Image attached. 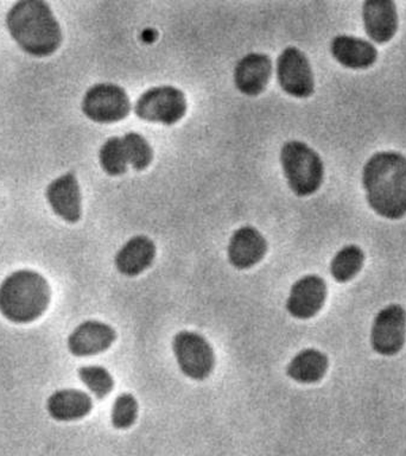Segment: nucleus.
I'll use <instances>...</instances> for the list:
<instances>
[{
  "instance_id": "39448f33",
  "label": "nucleus",
  "mask_w": 406,
  "mask_h": 456,
  "mask_svg": "<svg viewBox=\"0 0 406 456\" xmlns=\"http://www.w3.org/2000/svg\"><path fill=\"white\" fill-rule=\"evenodd\" d=\"M187 112L184 93L173 86H159L142 93L134 106L135 116L164 125L178 123Z\"/></svg>"
},
{
  "instance_id": "4468645a",
  "label": "nucleus",
  "mask_w": 406,
  "mask_h": 456,
  "mask_svg": "<svg viewBox=\"0 0 406 456\" xmlns=\"http://www.w3.org/2000/svg\"><path fill=\"white\" fill-rule=\"evenodd\" d=\"M272 73V62L265 53H252L242 57L234 69V85L239 92L256 96L265 91Z\"/></svg>"
},
{
  "instance_id": "6ab92c4d",
  "label": "nucleus",
  "mask_w": 406,
  "mask_h": 456,
  "mask_svg": "<svg viewBox=\"0 0 406 456\" xmlns=\"http://www.w3.org/2000/svg\"><path fill=\"white\" fill-rule=\"evenodd\" d=\"M328 356L315 348L303 349L288 365L287 374L302 384L317 383L326 376Z\"/></svg>"
},
{
  "instance_id": "ddd939ff",
  "label": "nucleus",
  "mask_w": 406,
  "mask_h": 456,
  "mask_svg": "<svg viewBox=\"0 0 406 456\" xmlns=\"http://www.w3.org/2000/svg\"><path fill=\"white\" fill-rule=\"evenodd\" d=\"M267 252V241L258 230L244 226L235 231L228 245V260L235 269L245 270L262 262Z\"/></svg>"
},
{
  "instance_id": "aec40b11",
  "label": "nucleus",
  "mask_w": 406,
  "mask_h": 456,
  "mask_svg": "<svg viewBox=\"0 0 406 456\" xmlns=\"http://www.w3.org/2000/svg\"><path fill=\"white\" fill-rule=\"evenodd\" d=\"M365 253L356 245L345 246L330 263V273L338 283H347L361 271Z\"/></svg>"
},
{
  "instance_id": "423d86ee",
  "label": "nucleus",
  "mask_w": 406,
  "mask_h": 456,
  "mask_svg": "<svg viewBox=\"0 0 406 456\" xmlns=\"http://www.w3.org/2000/svg\"><path fill=\"white\" fill-rule=\"evenodd\" d=\"M173 349L182 373L191 379L203 380L215 366V354L209 342L195 331L183 330L175 335Z\"/></svg>"
},
{
  "instance_id": "b1692460",
  "label": "nucleus",
  "mask_w": 406,
  "mask_h": 456,
  "mask_svg": "<svg viewBox=\"0 0 406 456\" xmlns=\"http://www.w3.org/2000/svg\"><path fill=\"white\" fill-rule=\"evenodd\" d=\"M138 416V403L131 394H123L114 402L110 420L116 429H127L134 426Z\"/></svg>"
},
{
  "instance_id": "f03ea898",
  "label": "nucleus",
  "mask_w": 406,
  "mask_h": 456,
  "mask_svg": "<svg viewBox=\"0 0 406 456\" xmlns=\"http://www.w3.org/2000/svg\"><path fill=\"white\" fill-rule=\"evenodd\" d=\"M11 37L28 55H53L62 43V30L49 4L42 0H23L14 4L6 14Z\"/></svg>"
},
{
  "instance_id": "0eeeda50",
  "label": "nucleus",
  "mask_w": 406,
  "mask_h": 456,
  "mask_svg": "<svg viewBox=\"0 0 406 456\" xmlns=\"http://www.w3.org/2000/svg\"><path fill=\"white\" fill-rule=\"evenodd\" d=\"M82 112L100 124L117 123L131 110V102L123 87L114 84H98L89 88L82 100Z\"/></svg>"
},
{
  "instance_id": "1a4fd4ad",
  "label": "nucleus",
  "mask_w": 406,
  "mask_h": 456,
  "mask_svg": "<svg viewBox=\"0 0 406 456\" xmlns=\"http://www.w3.org/2000/svg\"><path fill=\"white\" fill-rule=\"evenodd\" d=\"M406 341V312L391 305L380 310L370 330V345L378 354L391 356L401 352Z\"/></svg>"
},
{
  "instance_id": "412c9836",
  "label": "nucleus",
  "mask_w": 406,
  "mask_h": 456,
  "mask_svg": "<svg viewBox=\"0 0 406 456\" xmlns=\"http://www.w3.org/2000/svg\"><path fill=\"white\" fill-rule=\"evenodd\" d=\"M99 162L110 176H119L126 173L128 163L120 137H112L103 142L99 151Z\"/></svg>"
},
{
  "instance_id": "a211bd4d",
  "label": "nucleus",
  "mask_w": 406,
  "mask_h": 456,
  "mask_svg": "<svg viewBox=\"0 0 406 456\" xmlns=\"http://www.w3.org/2000/svg\"><path fill=\"white\" fill-rule=\"evenodd\" d=\"M93 401L85 392L77 388L55 391L46 401V411L59 422L85 419L91 413Z\"/></svg>"
},
{
  "instance_id": "9d476101",
  "label": "nucleus",
  "mask_w": 406,
  "mask_h": 456,
  "mask_svg": "<svg viewBox=\"0 0 406 456\" xmlns=\"http://www.w3.org/2000/svg\"><path fill=\"white\" fill-rule=\"evenodd\" d=\"M327 294V284L323 278L309 274L292 285L287 301V310L296 319H312L323 308Z\"/></svg>"
},
{
  "instance_id": "f3484780",
  "label": "nucleus",
  "mask_w": 406,
  "mask_h": 456,
  "mask_svg": "<svg viewBox=\"0 0 406 456\" xmlns=\"http://www.w3.org/2000/svg\"><path fill=\"white\" fill-rule=\"evenodd\" d=\"M331 55L351 69H366L376 63L378 52L372 43L353 36L340 35L330 45Z\"/></svg>"
},
{
  "instance_id": "2eb2a0df",
  "label": "nucleus",
  "mask_w": 406,
  "mask_h": 456,
  "mask_svg": "<svg viewBox=\"0 0 406 456\" xmlns=\"http://www.w3.org/2000/svg\"><path fill=\"white\" fill-rule=\"evenodd\" d=\"M362 20L367 36L379 45L391 41L398 30L397 7L392 0H367Z\"/></svg>"
},
{
  "instance_id": "9b49d317",
  "label": "nucleus",
  "mask_w": 406,
  "mask_h": 456,
  "mask_svg": "<svg viewBox=\"0 0 406 456\" xmlns=\"http://www.w3.org/2000/svg\"><path fill=\"white\" fill-rule=\"evenodd\" d=\"M117 333L110 324L96 320L78 324L69 337L67 346L74 356L84 358L107 351L116 341Z\"/></svg>"
},
{
  "instance_id": "f257e3e1",
  "label": "nucleus",
  "mask_w": 406,
  "mask_h": 456,
  "mask_svg": "<svg viewBox=\"0 0 406 456\" xmlns=\"http://www.w3.org/2000/svg\"><path fill=\"white\" fill-rule=\"evenodd\" d=\"M367 202L380 216L399 220L406 216V157L394 151L378 152L362 171Z\"/></svg>"
},
{
  "instance_id": "dca6fc26",
  "label": "nucleus",
  "mask_w": 406,
  "mask_h": 456,
  "mask_svg": "<svg viewBox=\"0 0 406 456\" xmlns=\"http://www.w3.org/2000/svg\"><path fill=\"white\" fill-rule=\"evenodd\" d=\"M156 256V245L145 235L131 238L118 251L114 264L121 274L135 277L152 265Z\"/></svg>"
},
{
  "instance_id": "20e7f679",
  "label": "nucleus",
  "mask_w": 406,
  "mask_h": 456,
  "mask_svg": "<svg viewBox=\"0 0 406 456\" xmlns=\"http://www.w3.org/2000/svg\"><path fill=\"white\" fill-rule=\"evenodd\" d=\"M281 167L288 187L304 198L319 191L323 182L324 167L319 153L305 142H285L280 151Z\"/></svg>"
},
{
  "instance_id": "7ed1b4c3",
  "label": "nucleus",
  "mask_w": 406,
  "mask_h": 456,
  "mask_svg": "<svg viewBox=\"0 0 406 456\" xmlns=\"http://www.w3.org/2000/svg\"><path fill=\"white\" fill-rule=\"evenodd\" d=\"M52 288L41 273L18 270L0 284V314L10 322L32 323L49 308Z\"/></svg>"
},
{
  "instance_id": "4be33fe9",
  "label": "nucleus",
  "mask_w": 406,
  "mask_h": 456,
  "mask_svg": "<svg viewBox=\"0 0 406 456\" xmlns=\"http://www.w3.org/2000/svg\"><path fill=\"white\" fill-rule=\"evenodd\" d=\"M126 153L127 163L134 170L142 171L151 164L153 159V151L149 142L137 132H128L124 137H121Z\"/></svg>"
},
{
  "instance_id": "6e6552de",
  "label": "nucleus",
  "mask_w": 406,
  "mask_h": 456,
  "mask_svg": "<svg viewBox=\"0 0 406 456\" xmlns=\"http://www.w3.org/2000/svg\"><path fill=\"white\" fill-rule=\"evenodd\" d=\"M277 78L281 89L295 98H309L315 89L308 57L295 46L284 49L278 57Z\"/></svg>"
},
{
  "instance_id": "f8f14e48",
  "label": "nucleus",
  "mask_w": 406,
  "mask_h": 456,
  "mask_svg": "<svg viewBox=\"0 0 406 456\" xmlns=\"http://www.w3.org/2000/svg\"><path fill=\"white\" fill-rule=\"evenodd\" d=\"M48 200L53 212L69 224H77L82 216V198L80 185L73 173H67L53 180L46 187Z\"/></svg>"
},
{
  "instance_id": "5701e85b",
  "label": "nucleus",
  "mask_w": 406,
  "mask_h": 456,
  "mask_svg": "<svg viewBox=\"0 0 406 456\" xmlns=\"http://www.w3.org/2000/svg\"><path fill=\"white\" fill-rule=\"evenodd\" d=\"M78 378L98 399H103L114 387L113 377L102 366H84L77 370Z\"/></svg>"
}]
</instances>
